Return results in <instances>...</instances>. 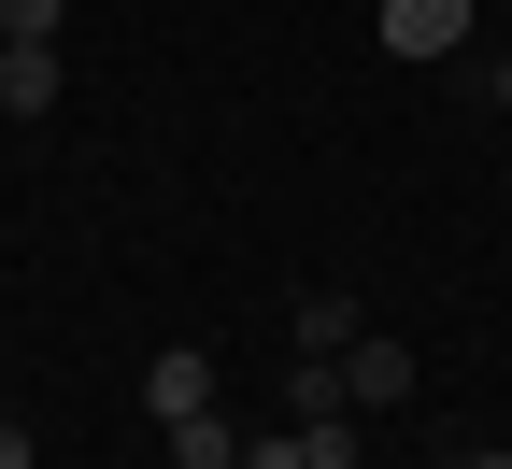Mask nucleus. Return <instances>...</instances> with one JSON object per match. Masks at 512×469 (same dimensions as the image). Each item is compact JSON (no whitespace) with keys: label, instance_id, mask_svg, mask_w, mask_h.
Returning <instances> with one entry per match:
<instances>
[{"label":"nucleus","instance_id":"nucleus-2","mask_svg":"<svg viewBox=\"0 0 512 469\" xmlns=\"http://www.w3.org/2000/svg\"><path fill=\"white\" fill-rule=\"evenodd\" d=\"M413 398V342H342V413H399Z\"/></svg>","mask_w":512,"mask_h":469},{"label":"nucleus","instance_id":"nucleus-1","mask_svg":"<svg viewBox=\"0 0 512 469\" xmlns=\"http://www.w3.org/2000/svg\"><path fill=\"white\" fill-rule=\"evenodd\" d=\"M470 15H484V0H384V57H413V72H427V57L470 43Z\"/></svg>","mask_w":512,"mask_h":469},{"label":"nucleus","instance_id":"nucleus-5","mask_svg":"<svg viewBox=\"0 0 512 469\" xmlns=\"http://www.w3.org/2000/svg\"><path fill=\"white\" fill-rule=\"evenodd\" d=\"M342 342H370V313H356L342 285H313V299H299V356H342Z\"/></svg>","mask_w":512,"mask_h":469},{"label":"nucleus","instance_id":"nucleus-7","mask_svg":"<svg viewBox=\"0 0 512 469\" xmlns=\"http://www.w3.org/2000/svg\"><path fill=\"white\" fill-rule=\"evenodd\" d=\"M72 29V0H0V43H57Z\"/></svg>","mask_w":512,"mask_h":469},{"label":"nucleus","instance_id":"nucleus-8","mask_svg":"<svg viewBox=\"0 0 512 469\" xmlns=\"http://www.w3.org/2000/svg\"><path fill=\"white\" fill-rule=\"evenodd\" d=\"M242 469H328V455H313V427H285V441H242Z\"/></svg>","mask_w":512,"mask_h":469},{"label":"nucleus","instance_id":"nucleus-10","mask_svg":"<svg viewBox=\"0 0 512 469\" xmlns=\"http://www.w3.org/2000/svg\"><path fill=\"white\" fill-rule=\"evenodd\" d=\"M498 114H512V57H498Z\"/></svg>","mask_w":512,"mask_h":469},{"label":"nucleus","instance_id":"nucleus-4","mask_svg":"<svg viewBox=\"0 0 512 469\" xmlns=\"http://www.w3.org/2000/svg\"><path fill=\"white\" fill-rule=\"evenodd\" d=\"M0 114H57V43H0Z\"/></svg>","mask_w":512,"mask_h":469},{"label":"nucleus","instance_id":"nucleus-3","mask_svg":"<svg viewBox=\"0 0 512 469\" xmlns=\"http://www.w3.org/2000/svg\"><path fill=\"white\" fill-rule=\"evenodd\" d=\"M143 413H157V427H185V413H214V356H200V342H171V356L143 370Z\"/></svg>","mask_w":512,"mask_h":469},{"label":"nucleus","instance_id":"nucleus-6","mask_svg":"<svg viewBox=\"0 0 512 469\" xmlns=\"http://www.w3.org/2000/svg\"><path fill=\"white\" fill-rule=\"evenodd\" d=\"M171 441V469H242V441H228V413H185V427H157Z\"/></svg>","mask_w":512,"mask_h":469},{"label":"nucleus","instance_id":"nucleus-9","mask_svg":"<svg viewBox=\"0 0 512 469\" xmlns=\"http://www.w3.org/2000/svg\"><path fill=\"white\" fill-rule=\"evenodd\" d=\"M427 469H512V455H484V441H470V455H427Z\"/></svg>","mask_w":512,"mask_h":469}]
</instances>
